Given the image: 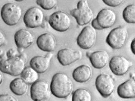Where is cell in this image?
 Instances as JSON below:
<instances>
[{
	"label": "cell",
	"mask_w": 135,
	"mask_h": 101,
	"mask_svg": "<svg viewBox=\"0 0 135 101\" xmlns=\"http://www.w3.org/2000/svg\"><path fill=\"white\" fill-rule=\"evenodd\" d=\"M74 85L69 77L63 73H57L53 76L50 85L52 93L56 97L65 98L71 94Z\"/></svg>",
	"instance_id": "cell-1"
},
{
	"label": "cell",
	"mask_w": 135,
	"mask_h": 101,
	"mask_svg": "<svg viewBox=\"0 0 135 101\" xmlns=\"http://www.w3.org/2000/svg\"><path fill=\"white\" fill-rule=\"evenodd\" d=\"M25 61L23 58L16 56L0 61V70L12 76L21 75L25 68Z\"/></svg>",
	"instance_id": "cell-2"
},
{
	"label": "cell",
	"mask_w": 135,
	"mask_h": 101,
	"mask_svg": "<svg viewBox=\"0 0 135 101\" xmlns=\"http://www.w3.org/2000/svg\"><path fill=\"white\" fill-rule=\"evenodd\" d=\"M1 15L5 23L9 26H14L17 24L21 19L22 9L16 4L7 3L2 8Z\"/></svg>",
	"instance_id": "cell-3"
},
{
	"label": "cell",
	"mask_w": 135,
	"mask_h": 101,
	"mask_svg": "<svg viewBox=\"0 0 135 101\" xmlns=\"http://www.w3.org/2000/svg\"><path fill=\"white\" fill-rule=\"evenodd\" d=\"M77 7V8L71 11V14L80 26L88 24L92 20L94 16L93 13L89 6L88 1L85 0L79 1Z\"/></svg>",
	"instance_id": "cell-4"
},
{
	"label": "cell",
	"mask_w": 135,
	"mask_h": 101,
	"mask_svg": "<svg viewBox=\"0 0 135 101\" xmlns=\"http://www.w3.org/2000/svg\"><path fill=\"white\" fill-rule=\"evenodd\" d=\"M117 16L115 12L109 9L101 10L96 18L92 22V25L95 29L101 30L109 28L116 22Z\"/></svg>",
	"instance_id": "cell-5"
},
{
	"label": "cell",
	"mask_w": 135,
	"mask_h": 101,
	"mask_svg": "<svg viewBox=\"0 0 135 101\" xmlns=\"http://www.w3.org/2000/svg\"><path fill=\"white\" fill-rule=\"evenodd\" d=\"M128 37L126 28L118 27L113 29L106 39L107 43L113 49H120L124 46Z\"/></svg>",
	"instance_id": "cell-6"
},
{
	"label": "cell",
	"mask_w": 135,
	"mask_h": 101,
	"mask_svg": "<svg viewBox=\"0 0 135 101\" xmlns=\"http://www.w3.org/2000/svg\"><path fill=\"white\" fill-rule=\"evenodd\" d=\"M95 86L103 97L107 98L111 96L115 90L114 79L111 75L103 74L98 76L95 80Z\"/></svg>",
	"instance_id": "cell-7"
},
{
	"label": "cell",
	"mask_w": 135,
	"mask_h": 101,
	"mask_svg": "<svg viewBox=\"0 0 135 101\" xmlns=\"http://www.w3.org/2000/svg\"><path fill=\"white\" fill-rule=\"evenodd\" d=\"M48 21L51 27L58 32H65L69 29L71 25L70 16L62 11H57L51 15Z\"/></svg>",
	"instance_id": "cell-8"
},
{
	"label": "cell",
	"mask_w": 135,
	"mask_h": 101,
	"mask_svg": "<svg viewBox=\"0 0 135 101\" xmlns=\"http://www.w3.org/2000/svg\"><path fill=\"white\" fill-rule=\"evenodd\" d=\"M44 13L38 7H31L27 10L24 16L23 20L28 28H34L41 27L44 21Z\"/></svg>",
	"instance_id": "cell-9"
},
{
	"label": "cell",
	"mask_w": 135,
	"mask_h": 101,
	"mask_svg": "<svg viewBox=\"0 0 135 101\" xmlns=\"http://www.w3.org/2000/svg\"><path fill=\"white\" fill-rule=\"evenodd\" d=\"M96 33L93 27H85L78 36L77 43L80 47L84 50L90 49L94 46L96 41Z\"/></svg>",
	"instance_id": "cell-10"
},
{
	"label": "cell",
	"mask_w": 135,
	"mask_h": 101,
	"mask_svg": "<svg viewBox=\"0 0 135 101\" xmlns=\"http://www.w3.org/2000/svg\"><path fill=\"white\" fill-rule=\"evenodd\" d=\"M31 98L33 101L47 100L50 96L49 86L44 80H37L32 84L30 89Z\"/></svg>",
	"instance_id": "cell-11"
},
{
	"label": "cell",
	"mask_w": 135,
	"mask_h": 101,
	"mask_svg": "<svg viewBox=\"0 0 135 101\" xmlns=\"http://www.w3.org/2000/svg\"><path fill=\"white\" fill-rule=\"evenodd\" d=\"M132 65L131 61L122 56H113L109 63V68L111 71L118 76H122L125 74Z\"/></svg>",
	"instance_id": "cell-12"
},
{
	"label": "cell",
	"mask_w": 135,
	"mask_h": 101,
	"mask_svg": "<svg viewBox=\"0 0 135 101\" xmlns=\"http://www.w3.org/2000/svg\"><path fill=\"white\" fill-rule=\"evenodd\" d=\"M82 55L80 51L74 50L70 48L62 49L57 52V58L62 65H70L81 58Z\"/></svg>",
	"instance_id": "cell-13"
},
{
	"label": "cell",
	"mask_w": 135,
	"mask_h": 101,
	"mask_svg": "<svg viewBox=\"0 0 135 101\" xmlns=\"http://www.w3.org/2000/svg\"><path fill=\"white\" fill-rule=\"evenodd\" d=\"M15 41L19 49H26L33 43L35 37L30 31L21 29L17 31L15 34Z\"/></svg>",
	"instance_id": "cell-14"
},
{
	"label": "cell",
	"mask_w": 135,
	"mask_h": 101,
	"mask_svg": "<svg viewBox=\"0 0 135 101\" xmlns=\"http://www.w3.org/2000/svg\"><path fill=\"white\" fill-rule=\"evenodd\" d=\"M53 54L50 53L46 56H36L30 61V66L38 74L45 73L49 69Z\"/></svg>",
	"instance_id": "cell-15"
},
{
	"label": "cell",
	"mask_w": 135,
	"mask_h": 101,
	"mask_svg": "<svg viewBox=\"0 0 135 101\" xmlns=\"http://www.w3.org/2000/svg\"><path fill=\"white\" fill-rule=\"evenodd\" d=\"M38 47L44 51L51 52L54 51L56 46V41L53 35L45 33L39 36L37 41Z\"/></svg>",
	"instance_id": "cell-16"
},
{
	"label": "cell",
	"mask_w": 135,
	"mask_h": 101,
	"mask_svg": "<svg viewBox=\"0 0 135 101\" xmlns=\"http://www.w3.org/2000/svg\"><path fill=\"white\" fill-rule=\"evenodd\" d=\"M88 57L92 65L97 69H101L105 67L109 60L108 54L105 51H96L89 55Z\"/></svg>",
	"instance_id": "cell-17"
},
{
	"label": "cell",
	"mask_w": 135,
	"mask_h": 101,
	"mask_svg": "<svg viewBox=\"0 0 135 101\" xmlns=\"http://www.w3.org/2000/svg\"><path fill=\"white\" fill-rule=\"evenodd\" d=\"M117 93L121 98L130 99L135 97V81L129 79L118 86Z\"/></svg>",
	"instance_id": "cell-18"
},
{
	"label": "cell",
	"mask_w": 135,
	"mask_h": 101,
	"mask_svg": "<svg viewBox=\"0 0 135 101\" xmlns=\"http://www.w3.org/2000/svg\"><path fill=\"white\" fill-rule=\"evenodd\" d=\"M92 71L89 66L81 65L75 69L73 72V78L76 82L84 83L88 82L91 78Z\"/></svg>",
	"instance_id": "cell-19"
},
{
	"label": "cell",
	"mask_w": 135,
	"mask_h": 101,
	"mask_svg": "<svg viewBox=\"0 0 135 101\" xmlns=\"http://www.w3.org/2000/svg\"><path fill=\"white\" fill-rule=\"evenodd\" d=\"M9 88L14 94L22 96L27 93L28 86V84L21 78H17L11 82Z\"/></svg>",
	"instance_id": "cell-20"
},
{
	"label": "cell",
	"mask_w": 135,
	"mask_h": 101,
	"mask_svg": "<svg viewBox=\"0 0 135 101\" xmlns=\"http://www.w3.org/2000/svg\"><path fill=\"white\" fill-rule=\"evenodd\" d=\"M21 77L27 84H33L39 78L38 73L31 66L25 68L21 74Z\"/></svg>",
	"instance_id": "cell-21"
},
{
	"label": "cell",
	"mask_w": 135,
	"mask_h": 101,
	"mask_svg": "<svg viewBox=\"0 0 135 101\" xmlns=\"http://www.w3.org/2000/svg\"><path fill=\"white\" fill-rule=\"evenodd\" d=\"M72 101H92V97L90 92L84 88H79L74 92Z\"/></svg>",
	"instance_id": "cell-22"
},
{
	"label": "cell",
	"mask_w": 135,
	"mask_h": 101,
	"mask_svg": "<svg viewBox=\"0 0 135 101\" xmlns=\"http://www.w3.org/2000/svg\"><path fill=\"white\" fill-rule=\"evenodd\" d=\"M123 17L124 20L128 23H135V5H129L126 7L123 12Z\"/></svg>",
	"instance_id": "cell-23"
},
{
	"label": "cell",
	"mask_w": 135,
	"mask_h": 101,
	"mask_svg": "<svg viewBox=\"0 0 135 101\" xmlns=\"http://www.w3.org/2000/svg\"><path fill=\"white\" fill-rule=\"evenodd\" d=\"M37 4L45 10L53 9L56 6L57 1L56 0H38L36 1Z\"/></svg>",
	"instance_id": "cell-24"
},
{
	"label": "cell",
	"mask_w": 135,
	"mask_h": 101,
	"mask_svg": "<svg viewBox=\"0 0 135 101\" xmlns=\"http://www.w3.org/2000/svg\"><path fill=\"white\" fill-rule=\"evenodd\" d=\"M103 2L107 5L111 7H117L119 6L123 2L121 0H103Z\"/></svg>",
	"instance_id": "cell-25"
},
{
	"label": "cell",
	"mask_w": 135,
	"mask_h": 101,
	"mask_svg": "<svg viewBox=\"0 0 135 101\" xmlns=\"http://www.w3.org/2000/svg\"><path fill=\"white\" fill-rule=\"evenodd\" d=\"M0 101H18V100L12 95L9 94H3L0 95Z\"/></svg>",
	"instance_id": "cell-26"
},
{
	"label": "cell",
	"mask_w": 135,
	"mask_h": 101,
	"mask_svg": "<svg viewBox=\"0 0 135 101\" xmlns=\"http://www.w3.org/2000/svg\"><path fill=\"white\" fill-rule=\"evenodd\" d=\"M7 58H10L18 56L17 55V52L16 50L13 48H11L7 52Z\"/></svg>",
	"instance_id": "cell-27"
},
{
	"label": "cell",
	"mask_w": 135,
	"mask_h": 101,
	"mask_svg": "<svg viewBox=\"0 0 135 101\" xmlns=\"http://www.w3.org/2000/svg\"><path fill=\"white\" fill-rule=\"evenodd\" d=\"M6 38L4 33L0 30V47L5 43Z\"/></svg>",
	"instance_id": "cell-28"
},
{
	"label": "cell",
	"mask_w": 135,
	"mask_h": 101,
	"mask_svg": "<svg viewBox=\"0 0 135 101\" xmlns=\"http://www.w3.org/2000/svg\"><path fill=\"white\" fill-rule=\"evenodd\" d=\"M131 49L134 55H135V39H134L131 44Z\"/></svg>",
	"instance_id": "cell-29"
},
{
	"label": "cell",
	"mask_w": 135,
	"mask_h": 101,
	"mask_svg": "<svg viewBox=\"0 0 135 101\" xmlns=\"http://www.w3.org/2000/svg\"><path fill=\"white\" fill-rule=\"evenodd\" d=\"M3 75H2L1 72H0V85H1V84L2 83V81H3Z\"/></svg>",
	"instance_id": "cell-30"
}]
</instances>
